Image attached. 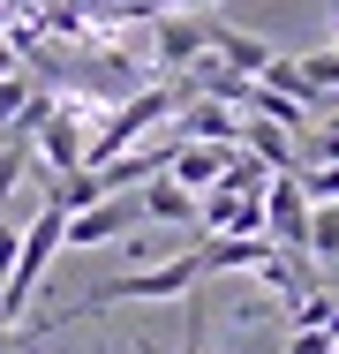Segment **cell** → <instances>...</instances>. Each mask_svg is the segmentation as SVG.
<instances>
[{
	"label": "cell",
	"instance_id": "cell-1",
	"mask_svg": "<svg viewBox=\"0 0 339 354\" xmlns=\"http://www.w3.org/2000/svg\"><path fill=\"white\" fill-rule=\"evenodd\" d=\"M61 226H68V212L53 204V196L38 204L30 226H15V264H8V286H0V317H8V324H15V317L30 309V294L46 286L53 257H61Z\"/></svg>",
	"mask_w": 339,
	"mask_h": 354
},
{
	"label": "cell",
	"instance_id": "cell-2",
	"mask_svg": "<svg viewBox=\"0 0 339 354\" xmlns=\"http://www.w3.org/2000/svg\"><path fill=\"white\" fill-rule=\"evenodd\" d=\"M129 226H143V212H136V189H121V196H98V204L68 212L61 249H106V241H121Z\"/></svg>",
	"mask_w": 339,
	"mask_h": 354
},
{
	"label": "cell",
	"instance_id": "cell-3",
	"mask_svg": "<svg viewBox=\"0 0 339 354\" xmlns=\"http://www.w3.org/2000/svg\"><path fill=\"white\" fill-rule=\"evenodd\" d=\"M143 38H151V61L166 75H189L203 61V8L196 15H181V8H158L151 23H143Z\"/></svg>",
	"mask_w": 339,
	"mask_h": 354
},
{
	"label": "cell",
	"instance_id": "cell-4",
	"mask_svg": "<svg viewBox=\"0 0 339 354\" xmlns=\"http://www.w3.org/2000/svg\"><path fill=\"white\" fill-rule=\"evenodd\" d=\"M257 212H264V241L271 249H302V241H309V196H302L294 174H271L264 196H257ZM302 257H309V249H302Z\"/></svg>",
	"mask_w": 339,
	"mask_h": 354
},
{
	"label": "cell",
	"instance_id": "cell-5",
	"mask_svg": "<svg viewBox=\"0 0 339 354\" xmlns=\"http://www.w3.org/2000/svg\"><path fill=\"white\" fill-rule=\"evenodd\" d=\"M203 53H211L219 68H234V75H264L271 68V46L249 38V30H234L219 8H203Z\"/></svg>",
	"mask_w": 339,
	"mask_h": 354
},
{
	"label": "cell",
	"instance_id": "cell-6",
	"mask_svg": "<svg viewBox=\"0 0 339 354\" xmlns=\"http://www.w3.org/2000/svg\"><path fill=\"white\" fill-rule=\"evenodd\" d=\"M136 212H143V226H196V196H189L174 174H151V181L136 189Z\"/></svg>",
	"mask_w": 339,
	"mask_h": 354
},
{
	"label": "cell",
	"instance_id": "cell-7",
	"mask_svg": "<svg viewBox=\"0 0 339 354\" xmlns=\"http://www.w3.org/2000/svg\"><path fill=\"white\" fill-rule=\"evenodd\" d=\"M226 158H234V143H181V136H174V158H166V174H174L189 196H203V189L226 174Z\"/></svg>",
	"mask_w": 339,
	"mask_h": 354
},
{
	"label": "cell",
	"instance_id": "cell-8",
	"mask_svg": "<svg viewBox=\"0 0 339 354\" xmlns=\"http://www.w3.org/2000/svg\"><path fill=\"white\" fill-rule=\"evenodd\" d=\"M241 113H257V121H271V129H286L294 143L309 136V106H294L286 91H271V83H257V75H249V91H241Z\"/></svg>",
	"mask_w": 339,
	"mask_h": 354
},
{
	"label": "cell",
	"instance_id": "cell-9",
	"mask_svg": "<svg viewBox=\"0 0 339 354\" xmlns=\"http://www.w3.org/2000/svg\"><path fill=\"white\" fill-rule=\"evenodd\" d=\"M309 264H339V204H309Z\"/></svg>",
	"mask_w": 339,
	"mask_h": 354
},
{
	"label": "cell",
	"instance_id": "cell-10",
	"mask_svg": "<svg viewBox=\"0 0 339 354\" xmlns=\"http://www.w3.org/2000/svg\"><path fill=\"white\" fill-rule=\"evenodd\" d=\"M23 158H30V136L0 129V218H8V196H15V181H23Z\"/></svg>",
	"mask_w": 339,
	"mask_h": 354
},
{
	"label": "cell",
	"instance_id": "cell-11",
	"mask_svg": "<svg viewBox=\"0 0 339 354\" xmlns=\"http://www.w3.org/2000/svg\"><path fill=\"white\" fill-rule=\"evenodd\" d=\"M181 354H211V332H203V286L181 294Z\"/></svg>",
	"mask_w": 339,
	"mask_h": 354
},
{
	"label": "cell",
	"instance_id": "cell-12",
	"mask_svg": "<svg viewBox=\"0 0 339 354\" xmlns=\"http://www.w3.org/2000/svg\"><path fill=\"white\" fill-rule=\"evenodd\" d=\"M294 181L309 204H339V166H294Z\"/></svg>",
	"mask_w": 339,
	"mask_h": 354
},
{
	"label": "cell",
	"instance_id": "cell-13",
	"mask_svg": "<svg viewBox=\"0 0 339 354\" xmlns=\"http://www.w3.org/2000/svg\"><path fill=\"white\" fill-rule=\"evenodd\" d=\"M286 354H339V339L324 332V324H309V332H294V339H286Z\"/></svg>",
	"mask_w": 339,
	"mask_h": 354
},
{
	"label": "cell",
	"instance_id": "cell-14",
	"mask_svg": "<svg viewBox=\"0 0 339 354\" xmlns=\"http://www.w3.org/2000/svg\"><path fill=\"white\" fill-rule=\"evenodd\" d=\"M8 264H15V226L0 218V286H8Z\"/></svg>",
	"mask_w": 339,
	"mask_h": 354
},
{
	"label": "cell",
	"instance_id": "cell-15",
	"mask_svg": "<svg viewBox=\"0 0 339 354\" xmlns=\"http://www.w3.org/2000/svg\"><path fill=\"white\" fill-rule=\"evenodd\" d=\"M0 354H30V347H23V332H15L8 317H0Z\"/></svg>",
	"mask_w": 339,
	"mask_h": 354
},
{
	"label": "cell",
	"instance_id": "cell-16",
	"mask_svg": "<svg viewBox=\"0 0 339 354\" xmlns=\"http://www.w3.org/2000/svg\"><path fill=\"white\" fill-rule=\"evenodd\" d=\"M324 332H332V339H339V294H332V317H324Z\"/></svg>",
	"mask_w": 339,
	"mask_h": 354
},
{
	"label": "cell",
	"instance_id": "cell-17",
	"mask_svg": "<svg viewBox=\"0 0 339 354\" xmlns=\"http://www.w3.org/2000/svg\"><path fill=\"white\" fill-rule=\"evenodd\" d=\"M332 53H339V46H332Z\"/></svg>",
	"mask_w": 339,
	"mask_h": 354
}]
</instances>
